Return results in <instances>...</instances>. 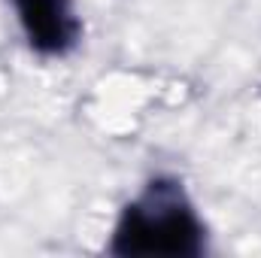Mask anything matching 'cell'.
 <instances>
[{"label":"cell","mask_w":261,"mask_h":258,"mask_svg":"<svg viewBox=\"0 0 261 258\" xmlns=\"http://www.w3.org/2000/svg\"><path fill=\"white\" fill-rule=\"evenodd\" d=\"M24 37L40 55H67L79 37L82 21L73 9V0H12Z\"/></svg>","instance_id":"cell-2"},{"label":"cell","mask_w":261,"mask_h":258,"mask_svg":"<svg viewBox=\"0 0 261 258\" xmlns=\"http://www.w3.org/2000/svg\"><path fill=\"white\" fill-rule=\"evenodd\" d=\"M206 246V228L197 219L182 183L158 176L122 210L110 252L122 258H195Z\"/></svg>","instance_id":"cell-1"}]
</instances>
